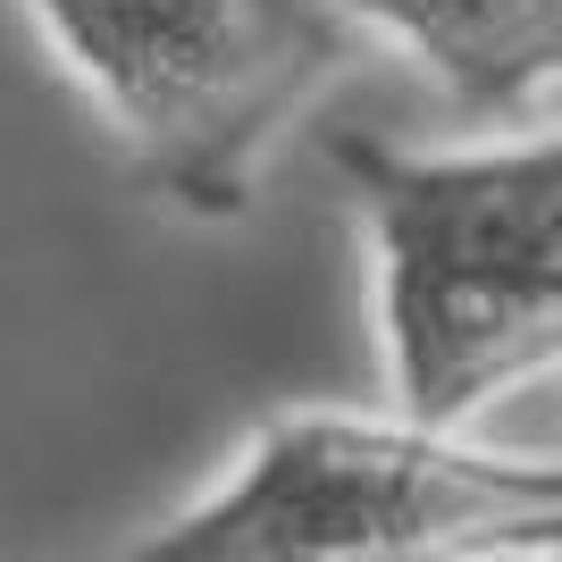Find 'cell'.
Segmentation results:
<instances>
[{"label":"cell","instance_id":"6da1fadb","mask_svg":"<svg viewBox=\"0 0 562 562\" xmlns=\"http://www.w3.org/2000/svg\"><path fill=\"white\" fill-rule=\"evenodd\" d=\"M370 227L386 412L453 428L562 361V126L462 151L328 135Z\"/></svg>","mask_w":562,"mask_h":562},{"label":"cell","instance_id":"7a4b0ae2","mask_svg":"<svg viewBox=\"0 0 562 562\" xmlns=\"http://www.w3.org/2000/svg\"><path fill=\"white\" fill-rule=\"evenodd\" d=\"M117 562H562V453L395 412H278Z\"/></svg>","mask_w":562,"mask_h":562},{"label":"cell","instance_id":"3957f363","mask_svg":"<svg viewBox=\"0 0 562 562\" xmlns=\"http://www.w3.org/2000/svg\"><path fill=\"white\" fill-rule=\"evenodd\" d=\"M186 218H244L278 143L361 59L328 0H9Z\"/></svg>","mask_w":562,"mask_h":562},{"label":"cell","instance_id":"277c9868","mask_svg":"<svg viewBox=\"0 0 562 562\" xmlns=\"http://www.w3.org/2000/svg\"><path fill=\"white\" fill-rule=\"evenodd\" d=\"M370 50H395L462 117H529L562 93V0H328Z\"/></svg>","mask_w":562,"mask_h":562}]
</instances>
